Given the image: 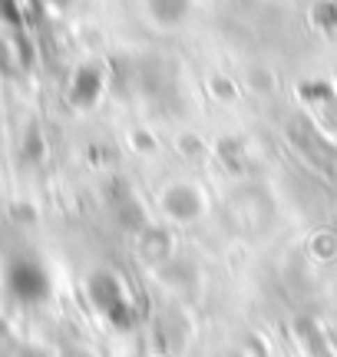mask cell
I'll use <instances>...</instances> for the list:
<instances>
[{
  "mask_svg": "<svg viewBox=\"0 0 337 357\" xmlns=\"http://www.w3.org/2000/svg\"><path fill=\"white\" fill-rule=\"evenodd\" d=\"M162 205H166L168 218H175V222H192L202 215V199L192 185H172L162 195Z\"/></svg>",
  "mask_w": 337,
  "mask_h": 357,
  "instance_id": "2",
  "label": "cell"
},
{
  "mask_svg": "<svg viewBox=\"0 0 337 357\" xmlns=\"http://www.w3.org/2000/svg\"><path fill=\"white\" fill-rule=\"evenodd\" d=\"M90 291H93L96 307H100L113 324H119V328L130 324V298H126V288L119 284L116 275H93Z\"/></svg>",
  "mask_w": 337,
  "mask_h": 357,
  "instance_id": "1",
  "label": "cell"
}]
</instances>
